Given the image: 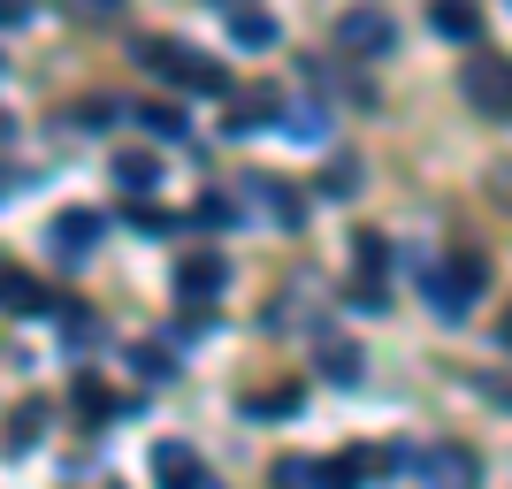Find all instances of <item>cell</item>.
Returning <instances> with one entry per match:
<instances>
[{"label":"cell","instance_id":"17","mask_svg":"<svg viewBox=\"0 0 512 489\" xmlns=\"http://www.w3.org/2000/svg\"><path fill=\"white\" fill-rule=\"evenodd\" d=\"M0 298H8L16 314H39V291H31V283H23V276H0Z\"/></svg>","mask_w":512,"mask_h":489},{"label":"cell","instance_id":"9","mask_svg":"<svg viewBox=\"0 0 512 489\" xmlns=\"http://www.w3.org/2000/svg\"><path fill=\"white\" fill-rule=\"evenodd\" d=\"M153 482L161 489H207V474H199V459L184 444H161L153 451Z\"/></svg>","mask_w":512,"mask_h":489},{"label":"cell","instance_id":"1","mask_svg":"<svg viewBox=\"0 0 512 489\" xmlns=\"http://www.w3.org/2000/svg\"><path fill=\"white\" fill-rule=\"evenodd\" d=\"M482 291H490V260L474 253V245H459V253H444L436 268H428V306H436L444 321H459Z\"/></svg>","mask_w":512,"mask_h":489},{"label":"cell","instance_id":"5","mask_svg":"<svg viewBox=\"0 0 512 489\" xmlns=\"http://www.w3.org/2000/svg\"><path fill=\"white\" fill-rule=\"evenodd\" d=\"M413 482H421V489H474V451L421 444V451H413Z\"/></svg>","mask_w":512,"mask_h":489},{"label":"cell","instance_id":"11","mask_svg":"<svg viewBox=\"0 0 512 489\" xmlns=\"http://www.w3.org/2000/svg\"><path fill=\"white\" fill-rule=\"evenodd\" d=\"M230 39H237V46H276V16H260V8H237V16H230Z\"/></svg>","mask_w":512,"mask_h":489},{"label":"cell","instance_id":"13","mask_svg":"<svg viewBox=\"0 0 512 489\" xmlns=\"http://www.w3.org/2000/svg\"><path fill=\"white\" fill-rule=\"evenodd\" d=\"M276 482L283 489H321V459H276Z\"/></svg>","mask_w":512,"mask_h":489},{"label":"cell","instance_id":"8","mask_svg":"<svg viewBox=\"0 0 512 489\" xmlns=\"http://www.w3.org/2000/svg\"><path fill=\"white\" fill-rule=\"evenodd\" d=\"M222 276H230L222 253H184V260H176V291H184V298H214V291H222Z\"/></svg>","mask_w":512,"mask_h":489},{"label":"cell","instance_id":"19","mask_svg":"<svg viewBox=\"0 0 512 489\" xmlns=\"http://www.w3.org/2000/svg\"><path fill=\"white\" fill-rule=\"evenodd\" d=\"M0 146H8V115H0Z\"/></svg>","mask_w":512,"mask_h":489},{"label":"cell","instance_id":"2","mask_svg":"<svg viewBox=\"0 0 512 489\" xmlns=\"http://www.w3.org/2000/svg\"><path fill=\"white\" fill-rule=\"evenodd\" d=\"M138 54H146V69H161V77H169V85H184V92H222V85H230L214 62H199L192 46H176V39H146Z\"/></svg>","mask_w":512,"mask_h":489},{"label":"cell","instance_id":"16","mask_svg":"<svg viewBox=\"0 0 512 489\" xmlns=\"http://www.w3.org/2000/svg\"><path fill=\"white\" fill-rule=\"evenodd\" d=\"M138 123H146L153 138H184V115H176V107H146V115H138Z\"/></svg>","mask_w":512,"mask_h":489},{"label":"cell","instance_id":"12","mask_svg":"<svg viewBox=\"0 0 512 489\" xmlns=\"http://www.w3.org/2000/svg\"><path fill=\"white\" fill-rule=\"evenodd\" d=\"M436 31H444V39H474V31H482V16H474L467 0H436Z\"/></svg>","mask_w":512,"mask_h":489},{"label":"cell","instance_id":"3","mask_svg":"<svg viewBox=\"0 0 512 489\" xmlns=\"http://www.w3.org/2000/svg\"><path fill=\"white\" fill-rule=\"evenodd\" d=\"M337 46H344V54H360V62H375V54L398 46V23H390L383 8H344V16H337Z\"/></svg>","mask_w":512,"mask_h":489},{"label":"cell","instance_id":"15","mask_svg":"<svg viewBox=\"0 0 512 489\" xmlns=\"http://www.w3.org/2000/svg\"><path fill=\"white\" fill-rule=\"evenodd\" d=\"M321 367H329L337 383H352V375H360V352H352V344H321Z\"/></svg>","mask_w":512,"mask_h":489},{"label":"cell","instance_id":"14","mask_svg":"<svg viewBox=\"0 0 512 489\" xmlns=\"http://www.w3.org/2000/svg\"><path fill=\"white\" fill-rule=\"evenodd\" d=\"M268 115H276V100H268V92H245V100H237V115H230V130H260Z\"/></svg>","mask_w":512,"mask_h":489},{"label":"cell","instance_id":"4","mask_svg":"<svg viewBox=\"0 0 512 489\" xmlns=\"http://www.w3.org/2000/svg\"><path fill=\"white\" fill-rule=\"evenodd\" d=\"M459 85H467V100L482 107V115H512V62H497V54H474V62L459 69Z\"/></svg>","mask_w":512,"mask_h":489},{"label":"cell","instance_id":"6","mask_svg":"<svg viewBox=\"0 0 512 489\" xmlns=\"http://www.w3.org/2000/svg\"><path fill=\"white\" fill-rule=\"evenodd\" d=\"M352 268H360V306L367 314H375V306H383V268H390V237H352Z\"/></svg>","mask_w":512,"mask_h":489},{"label":"cell","instance_id":"18","mask_svg":"<svg viewBox=\"0 0 512 489\" xmlns=\"http://www.w3.org/2000/svg\"><path fill=\"white\" fill-rule=\"evenodd\" d=\"M31 16V8H23V0H0V23H23Z\"/></svg>","mask_w":512,"mask_h":489},{"label":"cell","instance_id":"7","mask_svg":"<svg viewBox=\"0 0 512 489\" xmlns=\"http://www.w3.org/2000/svg\"><path fill=\"white\" fill-rule=\"evenodd\" d=\"M100 230H107V222H100L92 207H69V214H54V245H62V260H85L92 245H100Z\"/></svg>","mask_w":512,"mask_h":489},{"label":"cell","instance_id":"10","mask_svg":"<svg viewBox=\"0 0 512 489\" xmlns=\"http://www.w3.org/2000/svg\"><path fill=\"white\" fill-rule=\"evenodd\" d=\"M115 184H123V192H153V184H161V161H153V153H123V161H115Z\"/></svg>","mask_w":512,"mask_h":489}]
</instances>
